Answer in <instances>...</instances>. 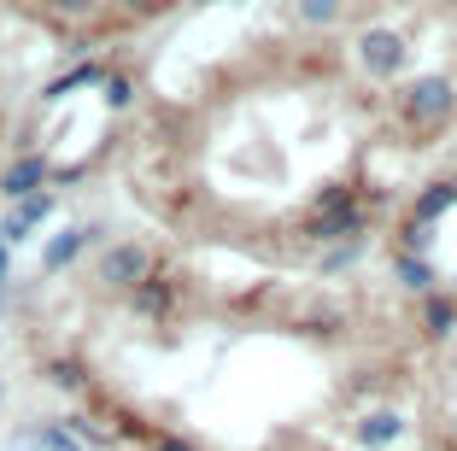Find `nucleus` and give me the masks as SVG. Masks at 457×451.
Masks as SVG:
<instances>
[{
  "mask_svg": "<svg viewBox=\"0 0 457 451\" xmlns=\"http://www.w3.org/2000/svg\"><path fill=\"white\" fill-rule=\"evenodd\" d=\"M452 106H457V88L445 77H422V82H411V88H404V118L417 123V129L445 123V118H452Z\"/></svg>",
  "mask_w": 457,
  "mask_h": 451,
  "instance_id": "obj_1",
  "label": "nucleus"
},
{
  "mask_svg": "<svg viewBox=\"0 0 457 451\" xmlns=\"http://www.w3.org/2000/svg\"><path fill=\"white\" fill-rule=\"evenodd\" d=\"M153 276V258H147V246H135V240H123V246H112L106 258H100V281L106 288H141V281Z\"/></svg>",
  "mask_w": 457,
  "mask_h": 451,
  "instance_id": "obj_2",
  "label": "nucleus"
},
{
  "mask_svg": "<svg viewBox=\"0 0 457 451\" xmlns=\"http://www.w3.org/2000/svg\"><path fill=\"white\" fill-rule=\"evenodd\" d=\"M358 59H363L370 77H399L411 47H404V36H393V29H370V36L358 41Z\"/></svg>",
  "mask_w": 457,
  "mask_h": 451,
  "instance_id": "obj_3",
  "label": "nucleus"
},
{
  "mask_svg": "<svg viewBox=\"0 0 457 451\" xmlns=\"http://www.w3.org/2000/svg\"><path fill=\"white\" fill-rule=\"evenodd\" d=\"M47 217H54V194L41 188V194L18 199V212L6 217V223H0V235H6V246H12V240H29V229H41Z\"/></svg>",
  "mask_w": 457,
  "mask_h": 451,
  "instance_id": "obj_4",
  "label": "nucleus"
},
{
  "mask_svg": "<svg viewBox=\"0 0 457 451\" xmlns=\"http://www.w3.org/2000/svg\"><path fill=\"white\" fill-rule=\"evenodd\" d=\"M41 182H47V159L29 153V159H18L12 171L0 176V194H6V199H29V194H41Z\"/></svg>",
  "mask_w": 457,
  "mask_h": 451,
  "instance_id": "obj_5",
  "label": "nucleus"
},
{
  "mask_svg": "<svg viewBox=\"0 0 457 451\" xmlns=\"http://www.w3.org/2000/svg\"><path fill=\"white\" fill-rule=\"evenodd\" d=\"M399 434H404V416H393V411H370V416L358 422V446H370V451L393 446Z\"/></svg>",
  "mask_w": 457,
  "mask_h": 451,
  "instance_id": "obj_6",
  "label": "nucleus"
},
{
  "mask_svg": "<svg viewBox=\"0 0 457 451\" xmlns=\"http://www.w3.org/2000/svg\"><path fill=\"white\" fill-rule=\"evenodd\" d=\"M95 235H100V229H82V223H77V229H65V235H59L47 253H41V270H65V264H71V258H77Z\"/></svg>",
  "mask_w": 457,
  "mask_h": 451,
  "instance_id": "obj_7",
  "label": "nucleus"
},
{
  "mask_svg": "<svg viewBox=\"0 0 457 451\" xmlns=\"http://www.w3.org/2000/svg\"><path fill=\"white\" fill-rule=\"evenodd\" d=\"M135 311H147V317H164L170 311V276H147L135 288Z\"/></svg>",
  "mask_w": 457,
  "mask_h": 451,
  "instance_id": "obj_8",
  "label": "nucleus"
},
{
  "mask_svg": "<svg viewBox=\"0 0 457 451\" xmlns=\"http://www.w3.org/2000/svg\"><path fill=\"white\" fill-rule=\"evenodd\" d=\"M452 199H457V182H434L428 194L417 199V212H411V217H417V223H434L440 212H452Z\"/></svg>",
  "mask_w": 457,
  "mask_h": 451,
  "instance_id": "obj_9",
  "label": "nucleus"
},
{
  "mask_svg": "<svg viewBox=\"0 0 457 451\" xmlns=\"http://www.w3.org/2000/svg\"><path fill=\"white\" fill-rule=\"evenodd\" d=\"M100 82V65H77V71H65V77L54 82V88L41 94V100H65V94H77V88H95Z\"/></svg>",
  "mask_w": 457,
  "mask_h": 451,
  "instance_id": "obj_10",
  "label": "nucleus"
},
{
  "mask_svg": "<svg viewBox=\"0 0 457 451\" xmlns=\"http://www.w3.org/2000/svg\"><path fill=\"white\" fill-rule=\"evenodd\" d=\"M399 281H404V288H417V293H434V270H428V258H399Z\"/></svg>",
  "mask_w": 457,
  "mask_h": 451,
  "instance_id": "obj_11",
  "label": "nucleus"
},
{
  "mask_svg": "<svg viewBox=\"0 0 457 451\" xmlns=\"http://www.w3.org/2000/svg\"><path fill=\"white\" fill-rule=\"evenodd\" d=\"M452 322H457V305L428 293V334H452Z\"/></svg>",
  "mask_w": 457,
  "mask_h": 451,
  "instance_id": "obj_12",
  "label": "nucleus"
},
{
  "mask_svg": "<svg viewBox=\"0 0 457 451\" xmlns=\"http://www.w3.org/2000/svg\"><path fill=\"white\" fill-rule=\"evenodd\" d=\"M36 446H41V451H82L77 439L65 434V428H41V434H36Z\"/></svg>",
  "mask_w": 457,
  "mask_h": 451,
  "instance_id": "obj_13",
  "label": "nucleus"
},
{
  "mask_svg": "<svg viewBox=\"0 0 457 451\" xmlns=\"http://www.w3.org/2000/svg\"><path fill=\"white\" fill-rule=\"evenodd\" d=\"M299 13H305V24H328V18L340 13V0H305Z\"/></svg>",
  "mask_w": 457,
  "mask_h": 451,
  "instance_id": "obj_14",
  "label": "nucleus"
},
{
  "mask_svg": "<svg viewBox=\"0 0 457 451\" xmlns=\"http://www.w3.org/2000/svg\"><path fill=\"white\" fill-rule=\"evenodd\" d=\"M153 451H200V446H188V439H176V434H153Z\"/></svg>",
  "mask_w": 457,
  "mask_h": 451,
  "instance_id": "obj_15",
  "label": "nucleus"
},
{
  "mask_svg": "<svg viewBox=\"0 0 457 451\" xmlns=\"http://www.w3.org/2000/svg\"><path fill=\"white\" fill-rule=\"evenodd\" d=\"M54 381H59V387H82V375H77V363H54Z\"/></svg>",
  "mask_w": 457,
  "mask_h": 451,
  "instance_id": "obj_16",
  "label": "nucleus"
},
{
  "mask_svg": "<svg viewBox=\"0 0 457 451\" xmlns=\"http://www.w3.org/2000/svg\"><path fill=\"white\" fill-rule=\"evenodd\" d=\"M106 100H112V106H129V82H123V77L106 82Z\"/></svg>",
  "mask_w": 457,
  "mask_h": 451,
  "instance_id": "obj_17",
  "label": "nucleus"
},
{
  "mask_svg": "<svg viewBox=\"0 0 457 451\" xmlns=\"http://www.w3.org/2000/svg\"><path fill=\"white\" fill-rule=\"evenodd\" d=\"M0 276H6V235H0Z\"/></svg>",
  "mask_w": 457,
  "mask_h": 451,
  "instance_id": "obj_18",
  "label": "nucleus"
}]
</instances>
